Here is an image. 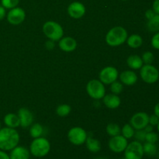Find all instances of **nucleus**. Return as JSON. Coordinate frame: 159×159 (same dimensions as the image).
Returning a JSON list of instances; mask_svg holds the SVG:
<instances>
[{
  "label": "nucleus",
  "instance_id": "nucleus-46",
  "mask_svg": "<svg viewBox=\"0 0 159 159\" xmlns=\"http://www.w3.org/2000/svg\"><path fill=\"white\" fill-rule=\"evenodd\" d=\"M122 1H128V0H122Z\"/></svg>",
  "mask_w": 159,
  "mask_h": 159
},
{
  "label": "nucleus",
  "instance_id": "nucleus-28",
  "mask_svg": "<svg viewBox=\"0 0 159 159\" xmlns=\"http://www.w3.org/2000/svg\"><path fill=\"white\" fill-rule=\"evenodd\" d=\"M71 111V107L68 104H61L56 109V113L58 116L65 117L68 116Z\"/></svg>",
  "mask_w": 159,
  "mask_h": 159
},
{
  "label": "nucleus",
  "instance_id": "nucleus-5",
  "mask_svg": "<svg viewBox=\"0 0 159 159\" xmlns=\"http://www.w3.org/2000/svg\"><path fill=\"white\" fill-rule=\"evenodd\" d=\"M87 93L95 100L102 99L106 95V88L104 84L98 79H92L86 85Z\"/></svg>",
  "mask_w": 159,
  "mask_h": 159
},
{
  "label": "nucleus",
  "instance_id": "nucleus-7",
  "mask_svg": "<svg viewBox=\"0 0 159 159\" xmlns=\"http://www.w3.org/2000/svg\"><path fill=\"white\" fill-rule=\"evenodd\" d=\"M67 137L71 144L75 146H80L85 144L88 134L82 127H74L68 130Z\"/></svg>",
  "mask_w": 159,
  "mask_h": 159
},
{
  "label": "nucleus",
  "instance_id": "nucleus-9",
  "mask_svg": "<svg viewBox=\"0 0 159 159\" xmlns=\"http://www.w3.org/2000/svg\"><path fill=\"white\" fill-rule=\"evenodd\" d=\"M118 77L119 71L113 66L105 67L99 74V79L104 85H110L112 82L117 80Z\"/></svg>",
  "mask_w": 159,
  "mask_h": 159
},
{
  "label": "nucleus",
  "instance_id": "nucleus-2",
  "mask_svg": "<svg viewBox=\"0 0 159 159\" xmlns=\"http://www.w3.org/2000/svg\"><path fill=\"white\" fill-rule=\"evenodd\" d=\"M128 34L127 30L123 26H114L107 32L105 40L110 47H118L124 44L127 40Z\"/></svg>",
  "mask_w": 159,
  "mask_h": 159
},
{
  "label": "nucleus",
  "instance_id": "nucleus-45",
  "mask_svg": "<svg viewBox=\"0 0 159 159\" xmlns=\"http://www.w3.org/2000/svg\"><path fill=\"white\" fill-rule=\"evenodd\" d=\"M2 128V124H1V122H0V129Z\"/></svg>",
  "mask_w": 159,
  "mask_h": 159
},
{
  "label": "nucleus",
  "instance_id": "nucleus-10",
  "mask_svg": "<svg viewBox=\"0 0 159 159\" xmlns=\"http://www.w3.org/2000/svg\"><path fill=\"white\" fill-rule=\"evenodd\" d=\"M127 144H128L127 139H126L124 137L120 134L110 138L108 142V147L111 152L116 154H120L124 152Z\"/></svg>",
  "mask_w": 159,
  "mask_h": 159
},
{
  "label": "nucleus",
  "instance_id": "nucleus-34",
  "mask_svg": "<svg viewBox=\"0 0 159 159\" xmlns=\"http://www.w3.org/2000/svg\"><path fill=\"white\" fill-rule=\"evenodd\" d=\"M151 44H152V47L154 49L159 50V31L157 33H155L153 37H152Z\"/></svg>",
  "mask_w": 159,
  "mask_h": 159
},
{
  "label": "nucleus",
  "instance_id": "nucleus-6",
  "mask_svg": "<svg viewBox=\"0 0 159 159\" xmlns=\"http://www.w3.org/2000/svg\"><path fill=\"white\" fill-rule=\"evenodd\" d=\"M140 76L145 83L154 84L159 79V71L153 65H144L140 69Z\"/></svg>",
  "mask_w": 159,
  "mask_h": 159
},
{
  "label": "nucleus",
  "instance_id": "nucleus-11",
  "mask_svg": "<svg viewBox=\"0 0 159 159\" xmlns=\"http://www.w3.org/2000/svg\"><path fill=\"white\" fill-rule=\"evenodd\" d=\"M25 18H26V12L24 9L18 6L9 9L8 13H6V20L8 23L14 26L21 24L25 20Z\"/></svg>",
  "mask_w": 159,
  "mask_h": 159
},
{
  "label": "nucleus",
  "instance_id": "nucleus-44",
  "mask_svg": "<svg viewBox=\"0 0 159 159\" xmlns=\"http://www.w3.org/2000/svg\"><path fill=\"white\" fill-rule=\"evenodd\" d=\"M95 159H107V158H96Z\"/></svg>",
  "mask_w": 159,
  "mask_h": 159
},
{
  "label": "nucleus",
  "instance_id": "nucleus-22",
  "mask_svg": "<svg viewBox=\"0 0 159 159\" xmlns=\"http://www.w3.org/2000/svg\"><path fill=\"white\" fill-rule=\"evenodd\" d=\"M126 42L130 48L137 49V48H139L140 47H141V45L143 44V38L139 34H131L130 36L127 37Z\"/></svg>",
  "mask_w": 159,
  "mask_h": 159
},
{
  "label": "nucleus",
  "instance_id": "nucleus-17",
  "mask_svg": "<svg viewBox=\"0 0 159 159\" xmlns=\"http://www.w3.org/2000/svg\"><path fill=\"white\" fill-rule=\"evenodd\" d=\"M102 99L105 107L110 110H115V109L118 108L121 103V99L119 96L113 94V93L105 95Z\"/></svg>",
  "mask_w": 159,
  "mask_h": 159
},
{
  "label": "nucleus",
  "instance_id": "nucleus-36",
  "mask_svg": "<svg viewBox=\"0 0 159 159\" xmlns=\"http://www.w3.org/2000/svg\"><path fill=\"white\" fill-rule=\"evenodd\" d=\"M155 12H154V10L152 9H148L147 11L145 12V13H144V16H145V18L147 19L148 20H151V19L153 18L154 16H155Z\"/></svg>",
  "mask_w": 159,
  "mask_h": 159
},
{
  "label": "nucleus",
  "instance_id": "nucleus-39",
  "mask_svg": "<svg viewBox=\"0 0 159 159\" xmlns=\"http://www.w3.org/2000/svg\"><path fill=\"white\" fill-rule=\"evenodd\" d=\"M5 17H6V9L0 5V20H4Z\"/></svg>",
  "mask_w": 159,
  "mask_h": 159
},
{
  "label": "nucleus",
  "instance_id": "nucleus-25",
  "mask_svg": "<svg viewBox=\"0 0 159 159\" xmlns=\"http://www.w3.org/2000/svg\"><path fill=\"white\" fill-rule=\"evenodd\" d=\"M106 131L109 136L111 137L120 135L121 134V128L118 124H114V123H110L106 127Z\"/></svg>",
  "mask_w": 159,
  "mask_h": 159
},
{
  "label": "nucleus",
  "instance_id": "nucleus-27",
  "mask_svg": "<svg viewBox=\"0 0 159 159\" xmlns=\"http://www.w3.org/2000/svg\"><path fill=\"white\" fill-rule=\"evenodd\" d=\"M143 150H144V155H148V156H154V155H156L157 152H158L156 144L146 142V141L143 144Z\"/></svg>",
  "mask_w": 159,
  "mask_h": 159
},
{
  "label": "nucleus",
  "instance_id": "nucleus-13",
  "mask_svg": "<svg viewBox=\"0 0 159 159\" xmlns=\"http://www.w3.org/2000/svg\"><path fill=\"white\" fill-rule=\"evenodd\" d=\"M67 12L70 17L78 20L85 16L86 9L84 4L80 2H73L68 6Z\"/></svg>",
  "mask_w": 159,
  "mask_h": 159
},
{
  "label": "nucleus",
  "instance_id": "nucleus-41",
  "mask_svg": "<svg viewBox=\"0 0 159 159\" xmlns=\"http://www.w3.org/2000/svg\"><path fill=\"white\" fill-rule=\"evenodd\" d=\"M144 131L146 132V133H149V132H152V131H154V127L153 126H152L151 124H148L147 126H146L144 128Z\"/></svg>",
  "mask_w": 159,
  "mask_h": 159
},
{
  "label": "nucleus",
  "instance_id": "nucleus-1",
  "mask_svg": "<svg viewBox=\"0 0 159 159\" xmlns=\"http://www.w3.org/2000/svg\"><path fill=\"white\" fill-rule=\"evenodd\" d=\"M20 139V134L16 129L2 127L0 129V150L10 152L18 145Z\"/></svg>",
  "mask_w": 159,
  "mask_h": 159
},
{
  "label": "nucleus",
  "instance_id": "nucleus-12",
  "mask_svg": "<svg viewBox=\"0 0 159 159\" xmlns=\"http://www.w3.org/2000/svg\"><path fill=\"white\" fill-rule=\"evenodd\" d=\"M149 115L145 112H138L131 116L130 124L137 130H142L148 124Z\"/></svg>",
  "mask_w": 159,
  "mask_h": 159
},
{
  "label": "nucleus",
  "instance_id": "nucleus-24",
  "mask_svg": "<svg viewBox=\"0 0 159 159\" xmlns=\"http://www.w3.org/2000/svg\"><path fill=\"white\" fill-rule=\"evenodd\" d=\"M147 27L150 32L157 33L159 31V15L155 14V16L148 20Z\"/></svg>",
  "mask_w": 159,
  "mask_h": 159
},
{
  "label": "nucleus",
  "instance_id": "nucleus-21",
  "mask_svg": "<svg viewBox=\"0 0 159 159\" xmlns=\"http://www.w3.org/2000/svg\"><path fill=\"white\" fill-rule=\"evenodd\" d=\"M85 146L87 149L92 153H97L101 150V143L99 140L93 138V137H89L87 138L85 141Z\"/></svg>",
  "mask_w": 159,
  "mask_h": 159
},
{
  "label": "nucleus",
  "instance_id": "nucleus-40",
  "mask_svg": "<svg viewBox=\"0 0 159 159\" xmlns=\"http://www.w3.org/2000/svg\"><path fill=\"white\" fill-rule=\"evenodd\" d=\"M0 159H10V158L9 154L6 153V152L0 150Z\"/></svg>",
  "mask_w": 159,
  "mask_h": 159
},
{
  "label": "nucleus",
  "instance_id": "nucleus-23",
  "mask_svg": "<svg viewBox=\"0 0 159 159\" xmlns=\"http://www.w3.org/2000/svg\"><path fill=\"white\" fill-rule=\"evenodd\" d=\"M30 135L33 138H40L42 136L43 132V127L39 123H33L30 127Z\"/></svg>",
  "mask_w": 159,
  "mask_h": 159
},
{
  "label": "nucleus",
  "instance_id": "nucleus-18",
  "mask_svg": "<svg viewBox=\"0 0 159 159\" xmlns=\"http://www.w3.org/2000/svg\"><path fill=\"white\" fill-rule=\"evenodd\" d=\"M9 155L10 159H29L30 152L26 147L17 145L10 151Z\"/></svg>",
  "mask_w": 159,
  "mask_h": 159
},
{
  "label": "nucleus",
  "instance_id": "nucleus-3",
  "mask_svg": "<svg viewBox=\"0 0 159 159\" xmlns=\"http://www.w3.org/2000/svg\"><path fill=\"white\" fill-rule=\"evenodd\" d=\"M29 151L33 156L36 158H43L48 155L51 151V143L43 137L34 138L30 145Z\"/></svg>",
  "mask_w": 159,
  "mask_h": 159
},
{
  "label": "nucleus",
  "instance_id": "nucleus-43",
  "mask_svg": "<svg viewBox=\"0 0 159 159\" xmlns=\"http://www.w3.org/2000/svg\"><path fill=\"white\" fill-rule=\"evenodd\" d=\"M156 127H157V129H158V134H159V122H158V125H157Z\"/></svg>",
  "mask_w": 159,
  "mask_h": 159
},
{
  "label": "nucleus",
  "instance_id": "nucleus-48",
  "mask_svg": "<svg viewBox=\"0 0 159 159\" xmlns=\"http://www.w3.org/2000/svg\"><path fill=\"white\" fill-rule=\"evenodd\" d=\"M158 158H159V152H158Z\"/></svg>",
  "mask_w": 159,
  "mask_h": 159
},
{
  "label": "nucleus",
  "instance_id": "nucleus-4",
  "mask_svg": "<svg viewBox=\"0 0 159 159\" xmlns=\"http://www.w3.org/2000/svg\"><path fill=\"white\" fill-rule=\"evenodd\" d=\"M42 30L48 40L54 42L58 41L64 36L63 27L58 23L52 20L45 22L42 26Z\"/></svg>",
  "mask_w": 159,
  "mask_h": 159
},
{
  "label": "nucleus",
  "instance_id": "nucleus-8",
  "mask_svg": "<svg viewBox=\"0 0 159 159\" xmlns=\"http://www.w3.org/2000/svg\"><path fill=\"white\" fill-rule=\"evenodd\" d=\"M124 152L126 159H142L144 155L143 144L138 141L128 143Z\"/></svg>",
  "mask_w": 159,
  "mask_h": 159
},
{
  "label": "nucleus",
  "instance_id": "nucleus-33",
  "mask_svg": "<svg viewBox=\"0 0 159 159\" xmlns=\"http://www.w3.org/2000/svg\"><path fill=\"white\" fill-rule=\"evenodd\" d=\"M146 134L147 133L144 131V129H142V130H135L134 138H135L136 141H140V142H144V141H145Z\"/></svg>",
  "mask_w": 159,
  "mask_h": 159
},
{
  "label": "nucleus",
  "instance_id": "nucleus-42",
  "mask_svg": "<svg viewBox=\"0 0 159 159\" xmlns=\"http://www.w3.org/2000/svg\"><path fill=\"white\" fill-rule=\"evenodd\" d=\"M154 114L156 115L159 118V102L155 104V107H154Z\"/></svg>",
  "mask_w": 159,
  "mask_h": 159
},
{
  "label": "nucleus",
  "instance_id": "nucleus-32",
  "mask_svg": "<svg viewBox=\"0 0 159 159\" xmlns=\"http://www.w3.org/2000/svg\"><path fill=\"white\" fill-rule=\"evenodd\" d=\"M158 139H159L158 134H157L156 132L152 131L146 134V138H145L146 142L152 143V144H156V143L158 142Z\"/></svg>",
  "mask_w": 159,
  "mask_h": 159
},
{
  "label": "nucleus",
  "instance_id": "nucleus-20",
  "mask_svg": "<svg viewBox=\"0 0 159 159\" xmlns=\"http://www.w3.org/2000/svg\"><path fill=\"white\" fill-rule=\"evenodd\" d=\"M127 65L132 70H140L144 65V63L141 56L138 54H132L127 57Z\"/></svg>",
  "mask_w": 159,
  "mask_h": 159
},
{
  "label": "nucleus",
  "instance_id": "nucleus-15",
  "mask_svg": "<svg viewBox=\"0 0 159 159\" xmlns=\"http://www.w3.org/2000/svg\"><path fill=\"white\" fill-rule=\"evenodd\" d=\"M120 81L122 82L123 85H127V86H132L135 85L138 82V75L131 70H126L122 71L119 75Z\"/></svg>",
  "mask_w": 159,
  "mask_h": 159
},
{
  "label": "nucleus",
  "instance_id": "nucleus-31",
  "mask_svg": "<svg viewBox=\"0 0 159 159\" xmlns=\"http://www.w3.org/2000/svg\"><path fill=\"white\" fill-rule=\"evenodd\" d=\"M20 0H1V5L6 9H11L18 6Z\"/></svg>",
  "mask_w": 159,
  "mask_h": 159
},
{
  "label": "nucleus",
  "instance_id": "nucleus-47",
  "mask_svg": "<svg viewBox=\"0 0 159 159\" xmlns=\"http://www.w3.org/2000/svg\"><path fill=\"white\" fill-rule=\"evenodd\" d=\"M121 159H126L125 158H121Z\"/></svg>",
  "mask_w": 159,
  "mask_h": 159
},
{
  "label": "nucleus",
  "instance_id": "nucleus-26",
  "mask_svg": "<svg viewBox=\"0 0 159 159\" xmlns=\"http://www.w3.org/2000/svg\"><path fill=\"white\" fill-rule=\"evenodd\" d=\"M135 134V129L130 125V124H126L124 125V127L121 128V134L123 137L126 138V139H131L134 138Z\"/></svg>",
  "mask_w": 159,
  "mask_h": 159
},
{
  "label": "nucleus",
  "instance_id": "nucleus-14",
  "mask_svg": "<svg viewBox=\"0 0 159 159\" xmlns=\"http://www.w3.org/2000/svg\"><path fill=\"white\" fill-rule=\"evenodd\" d=\"M17 115H18L19 120H20V127H23V128H27V127H30L31 124L34 123V114L29 109L26 108V107L20 108L18 110Z\"/></svg>",
  "mask_w": 159,
  "mask_h": 159
},
{
  "label": "nucleus",
  "instance_id": "nucleus-37",
  "mask_svg": "<svg viewBox=\"0 0 159 159\" xmlns=\"http://www.w3.org/2000/svg\"><path fill=\"white\" fill-rule=\"evenodd\" d=\"M54 47H55V43H54V41H53V40H48V41H46V43H45V48L48 50H49V51H51V50L54 49Z\"/></svg>",
  "mask_w": 159,
  "mask_h": 159
},
{
  "label": "nucleus",
  "instance_id": "nucleus-38",
  "mask_svg": "<svg viewBox=\"0 0 159 159\" xmlns=\"http://www.w3.org/2000/svg\"><path fill=\"white\" fill-rule=\"evenodd\" d=\"M152 9L156 14L159 15V0H154L152 4Z\"/></svg>",
  "mask_w": 159,
  "mask_h": 159
},
{
  "label": "nucleus",
  "instance_id": "nucleus-30",
  "mask_svg": "<svg viewBox=\"0 0 159 159\" xmlns=\"http://www.w3.org/2000/svg\"><path fill=\"white\" fill-rule=\"evenodd\" d=\"M141 59H142L144 65H152L155 61V56H154L153 53L151 51H145L142 54Z\"/></svg>",
  "mask_w": 159,
  "mask_h": 159
},
{
  "label": "nucleus",
  "instance_id": "nucleus-29",
  "mask_svg": "<svg viewBox=\"0 0 159 159\" xmlns=\"http://www.w3.org/2000/svg\"><path fill=\"white\" fill-rule=\"evenodd\" d=\"M123 89H124V85H123L120 81L116 80L115 82H112L110 84V91L113 94H120L122 93Z\"/></svg>",
  "mask_w": 159,
  "mask_h": 159
},
{
  "label": "nucleus",
  "instance_id": "nucleus-19",
  "mask_svg": "<svg viewBox=\"0 0 159 159\" xmlns=\"http://www.w3.org/2000/svg\"><path fill=\"white\" fill-rule=\"evenodd\" d=\"M3 122L6 127H10V128L16 129L20 126L18 115L16 114V113H7L3 118Z\"/></svg>",
  "mask_w": 159,
  "mask_h": 159
},
{
  "label": "nucleus",
  "instance_id": "nucleus-16",
  "mask_svg": "<svg viewBox=\"0 0 159 159\" xmlns=\"http://www.w3.org/2000/svg\"><path fill=\"white\" fill-rule=\"evenodd\" d=\"M58 47L65 52H72L77 48V41L71 37H63L58 40Z\"/></svg>",
  "mask_w": 159,
  "mask_h": 159
},
{
  "label": "nucleus",
  "instance_id": "nucleus-35",
  "mask_svg": "<svg viewBox=\"0 0 159 159\" xmlns=\"http://www.w3.org/2000/svg\"><path fill=\"white\" fill-rule=\"evenodd\" d=\"M159 122V118L156 115L152 114L151 116H149V119H148V124H151L153 127H155V126L158 125Z\"/></svg>",
  "mask_w": 159,
  "mask_h": 159
}]
</instances>
